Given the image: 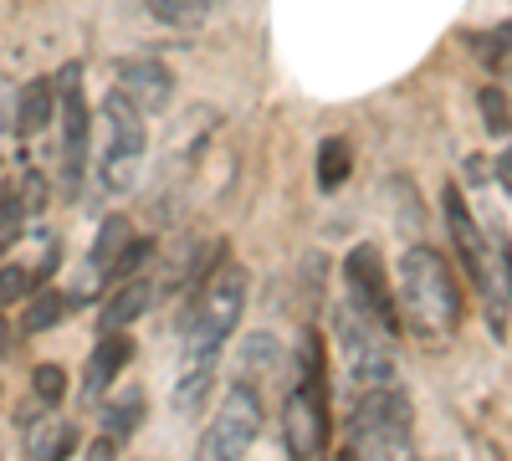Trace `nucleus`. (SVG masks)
<instances>
[{"mask_svg": "<svg viewBox=\"0 0 512 461\" xmlns=\"http://www.w3.org/2000/svg\"><path fill=\"white\" fill-rule=\"evenodd\" d=\"M410 400L395 385L364 390L354 415H349V436L338 446V461H395L410 446Z\"/></svg>", "mask_w": 512, "mask_h": 461, "instance_id": "4", "label": "nucleus"}, {"mask_svg": "<svg viewBox=\"0 0 512 461\" xmlns=\"http://www.w3.org/2000/svg\"><path fill=\"white\" fill-rule=\"evenodd\" d=\"M441 211H446V231L456 241V257H461L466 277L482 282V272H487V226L472 216V205H466L461 185H446L441 190Z\"/></svg>", "mask_w": 512, "mask_h": 461, "instance_id": "11", "label": "nucleus"}, {"mask_svg": "<svg viewBox=\"0 0 512 461\" xmlns=\"http://www.w3.org/2000/svg\"><path fill=\"white\" fill-rule=\"evenodd\" d=\"M26 456L31 461H67L77 451V426L62 415H26Z\"/></svg>", "mask_w": 512, "mask_h": 461, "instance_id": "13", "label": "nucleus"}, {"mask_svg": "<svg viewBox=\"0 0 512 461\" xmlns=\"http://www.w3.org/2000/svg\"><path fill=\"white\" fill-rule=\"evenodd\" d=\"M149 308H154V282L149 277H128V282L113 287V298L103 303V328H128Z\"/></svg>", "mask_w": 512, "mask_h": 461, "instance_id": "16", "label": "nucleus"}, {"mask_svg": "<svg viewBox=\"0 0 512 461\" xmlns=\"http://www.w3.org/2000/svg\"><path fill=\"white\" fill-rule=\"evenodd\" d=\"M134 246V226H128L123 216H108L103 221V231H98V241H93V267H98V277H108L113 267H118V257Z\"/></svg>", "mask_w": 512, "mask_h": 461, "instance_id": "21", "label": "nucleus"}, {"mask_svg": "<svg viewBox=\"0 0 512 461\" xmlns=\"http://www.w3.org/2000/svg\"><path fill=\"white\" fill-rule=\"evenodd\" d=\"M11 349V323H6V313H0V354Z\"/></svg>", "mask_w": 512, "mask_h": 461, "instance_id": "31", "label": "nucleus"}, {"mask_svg": "<svg viewBox=\"0 0 512 461\" xmlns=\"http://www.w3.org/2000/svg\"><path fill=\"white\" fill-rule=\"evenodd\" d=\"M128 359H134V339H128L123 328H103L98 349L88 354V369H82V400L98 405L113 390V380L128 369Z\"/></svg>", "mask_w": 512, "mask_h": 461, "instance_id": "12", "label": "nucleus"}, {"mask_svg": "<svg viewBox=\"0 0 512 461\" xmlns=\"http://www.w3.org/2000/svg\"><path fill=\"white\" fill-rule=\"evenodd\" d=\"M72 308H77V298H67V292H41V298H31L26 313H21V333H47V328H57Z\"/></svg>", "mask_w": 512, "mask_h": 461, "instance_id": "22", "label": "nucleus"}, {"mask_svg": "<svg viewBox=\"0 0 512 461\" xmlns=\"http://www.w3.org/2000/svg\"><path fill=\"white\" fill-rule=\"evenodd\" d=\"M149 257H154V241H139V236H134V246L123 251V257H118V267H113L108 277H134V272H139Z\"/></svg>", "mask_w": 512, "mask_h": 461, "instance_id": "27", "label": "nucleus"}, {"mask_svg": "<svg viewBox=\"0 0 512 461\" xmlns=\"http://www.w3.org/2000/svg\"><path fill=\"white\" fill-rule=\"evenodd\" d=\"M246 272L221 262L210 272V282L195 292V303L180 318V339H185V359H216L221 344L236 333L241 313H246Z\"/></svg>", "mask_w": 512, "mask_h": 461, "instance_id": "2", "label": "nucleus"}, {"mask_svg": "<svg viewBox=\"0 0 512 461\" xmlns=\"http://www.w3.org/2000/svg\"><path fill=\"white\" fill-rule=\"evenodd\" d=\"M282 446L287 461H318L328 446V390L297 385L282 405Z\"/></svg>", "mask_w": 512, "mask_h": 461, "instance_id": "9", "label": "nucleus"}, {"mask_svg": "<svg viewBox=\"0 0 512 461\" xmlns=\"http://www.w3.org/2000/svg\"><path fill=\"white\" fill-rule=\"evenodd\" d=\"M344 298H354L369 318H379L384 328H400V298L390 292V272H384V257H379V246H354L349 257H344Z\"/></svg>", "mask_w": 512, "mask_h": 461, "instance_id": "8", "label": "nucleus"}, {"mask_svg": "<svg viewBox=\"0 0 512 461\" xmlns=\"http://www.w3.org/2000/svg\"><path fill=\"white\" fill-rule=\"evenodd\" d=\"M118 456V441L113 436H98L93 446H88V461H113Z\"/></svg>", "mask_w": 512, "mask_h": 461, "instance_id": "30", "label": "nucleus"}, {"mask_svg": "<svg viewBox=\"0 0 512 461\" xmlns=\"http://www.w3.org/2000/svg\"><path fill=\"white\" fill-rule=\"evenodd\" d=\"M57 118H62V149H57V195L77 200L82 175H88V149H93V108L82 93V67H67L57 82Z\"/></svg>", "mask_w": 512, "mask_h": 461, "instance_id": "7", "label": "nucleus"}, {"mask_svg": "<svg viewBox=\"0 0 512 461\" xmlns=\"http://www.w3.org/2000/svg\"><path fill=\"white\" fill-rule=\"evenodd\" d=\"M144 159H149L144 108L113 88V93L103 98V154H98V190H103L108 200L134 195V190H139V180H144Z\"/></svg>", "mask_w": 512, "mask_h": 461, "instance_id": "3", "label": "nucleus"}, {"mask_svg": "<svg viewBox=\"0 0 512 461\" xmlns=\"http://www.w3.org/2000/svg\"><path fill=\"white\" fill-rule=\"evenodd\" d=\"M216 6H226V0H149V16L164 26H200Z\"/></svg>", "mask_w": 512, "mask_h": 461, "instance_id": "23", "label": "nucleus"}, {"mask_svg": "<svg viewBox=\"0 0 512 461\" xmlns=\"http://www.w3.org/2000/svg\"><path fill=\"white\" fill-rule=\"evenodd\" d=\"M31 390H36L41 405H57L67 395V369L62 364H36L31 369Z\"/></svg>", "mask_w": 512, "mask_h": 461, "instance_id": "24", "label": "nucleus"}, {"mask_svg": "<svg viewBox=\"0 0 512 461\" xmlns=\"http://www.w3.org/2000/svg\"><path fill=\"white\" fill-rule=\"evenodd\" d=\"M57 118V82L52 77H31L16 93V139L47 134V123Z\"/></svg>", "mask_w": 512, "mask_h": 461, "instance_id": "14", "label": "nucleus"}, {"mask_svg": "<svg viewBox=\"0 0 512 461\" xmlns=\"http://www.w3.org/2000/svg\"><path fill=\"white\" fill-rule=\"evenodd\" d=\"M31 287H36V272H26V267H0V313H6L11 303H26Z\"/></svg>", "mask_w": 512, "mask_h": 461, "instance_id": "25", "label": "nucleus"}, {"mask_svg": "<svg viewBox=\"0 0 512 461\" xmlns=\"http://www.w3.org/2000/svg\"><path fill=\"white\" fill-rule=\"evenodd\" d=\"M349 170H354V144L344 139V134H328L323 144H318V190H338L349 180Z\"/></svg>", "mask_w": 512, "mask_h": 461, "instance_id": "18", "label": "nucleus"}, {"mask_svg": "<svg viewBox=\"0 0 512 461\" xmlns=\"http://www.w3.org/2000/svg\"><path fill=\"white\" fill-rule=\"evenodd\" d=\"M267 426V405H262V390H256L251 380H231L221 410H216V421L205 426L200 436V451L195 461H241L251 451V441L262 436Z\"/></svg>", "mask_w": 512, "mask_h": 461, "instance_id": "6", "label": "nucleus"}, {"mask_svg": "<svg viewBox=\"0 0 512 461\" xmlns=\"http://www.w3.org/2000/svg\"><path fill=\"white\" fill-rule=\"evenodd\" d=\"M16 82L11 77H0V134H16Z\"/></svg>", "mask_w": 512, "mask_h": 461, "instance_id": "29", "label": "nucleus"}, {"mask_svg": "<svg viewBox=\"0 0 512 461\" xmlns=\"http://www.w3.org/2000/svg\"><path fill=\"white\" fill-rule=\"evenodd\" d=\"M472 47L482 52L487 67H507V62H512V57H507V47H512V26H502V31H492V36H477Z\"/></svg>", "mask_w": 512, "mask_h": 461, "instance_id": "26", "label": "nucleus"}, {"mask_svg": "<svg viewBox=\"0 0 512 461\" xmlns=\"http://www.w3.org/2000/svg\"><path fill=\"white\" fill-rule=\"evenodd\" d=\"M113 88L123 98H134L149 118V113H164L169 103H175V72H169L159 57H123L118 72H113Z\"/></svg>", "mask_w": 512, "mask_h": 461, "instance_id": "10", "label": "nucleus"}, {"mask_svg": "<svg viewBox=\"0 0 512 461\" xmlns=\"http://www.w3.org/2000/svg\"><path fill=\"white\" fill-rule=\"evenodd\" d=\"M210 385H216V359H190V369L180 374V385H175V410L180 415H195L205 405Z\"/></svg>", "mask_w": 512, "mask_h": 461, "instance_id": "20", "label": "nucleus"}, {"mask_svg": "<svg viewBox=\"0 0 512 461\" xmlns=\"http://www.w3.org/2000/svg\"><path fill=\"white\" fill-rule=\"evenodd\" d=\"M26 221H31V205L21 195V180H6V185H0V257L21 241Z\"/></svg>", "mask_w": 512, "mask_h": 461, "instance_id": "19", "label": "nucleus"}, {"mask_svg": "<svg viewBox=\"0 0 512 461\" xmlns=\"http://www.w3.org/2000/svg\"><path fill=\"white\" fill-rule=\"evenodd\" d=\"M482 118H487V129H492V134H507V98H502L497 88L482 93Z\"/></svg>", "mask_w": 512, "mask_h": 461, "instance_id": "28", "label": "nucleus"}, {"mask_svg": "<svg viewBox=\"0 0 512 461\" xmlns=\"http://www.w3.org/2000/svg\"><path fill=\"white\" fill-rule=\"evenodd\" d=\"M282 374H287L282 344L272 339V333H251V339L241 344V369H236V380H251L256 390H262V385H277Z\"/></svg>", "mask_w": 512, "mask_h": 461, "instance_id": "15", "label": "nucleus"}, {"mask_svg": "<svg viewBox=\"0 0 512 461\" xmlns=\"http://www.w3.org/2000/svg\"><path fill=\"white\" fill-rule=\"evenodd\" d=\"M144 410H149L144 390H123V395L103 400V436H113V441L123 446L128 436H134V431L144 426Z\"/></svg>", "mask_w": 512, "mask_h": 461, "instance_id": "17", "label": "nucleus"}, {"mask_svg": "<svg viewBox=\"0 0 512 461\" xmlns=\"http://www.w3.org/2000/svg\"><path fill=\"white\" fill-rule=\"evenodd\" d=\"M400 313L420 339H446L466 318L461 282L436 246H410L400 257Z\"/></svg>", "mask_w": 512, "mask_h": 461, "instance_id": "1", "label": "nucleus"}, {"mask_svg": "<svg viewBox=\"0 0 512 461\" xmlns=\"http://www.w3.org/2000/svg\"><path fill=\"white\" fill-rule=\"evenodd\" d=\"M333 339H338V354H344L349 380L359 390L395 385V333L379 318H369L354 298H344L333 308Z\"/></svg>", "mask_w": 512, "mask_h": 461, "instance_id": "5", "label": "nucleus"}]
</instances>
